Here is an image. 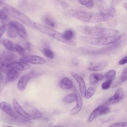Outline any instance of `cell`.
<instances>
[{"label":"cell","instance_id":"39","mask_svg":"<svg viewBox=\"0 0 127 127\" xmlns=\"http://www.w3.org/2000/svg\"><path fill=\"white\" fill-rule=\"evenodd\" d=\"M4 3H5V2L3 1L0 0V6H3L4 5Z\"/></svg>","mask_w":127,"mask_h":127},{"label":"cell","instance_id":"21","mask_svg":"<svg viewBox=\"0 0 127 127\" xmlns=\"http://www.w3.org/2000/svg\"><path fill=\"white\" fill-rule=\"evenodd\" d=\"M43 21L45 24L47 25L46 26L49 28L53 29V28H55L57 26V23L56 21L49 15L44 16Z\"/></svg>","mask_w":127,"mask_h":127},{"label":"cell","instance_id":"24","mask_svg":"<svg viewBox=\"0 0 127 127\" xmlns=\"http://www.w3.org/2000/svg\"><path fill=\"white\" fill-rule=\"evenodd\" d=\"M77 96L76 94H69L65 95L63 99V101L66 103H71L76 101Z\"/></svg>","mask_w":127,"mask_h":127},{"label":"cell","instance_id":"19","mask_svg":"<svg viewBox=\"0 0 127 127\" xmlns=\"http://www.w3.org/2000/svg\"><path fill=\"white\" fill-rule=\"evenodd\" d=\"M104 78V75L101 73H92L89 76V81L91 84L95 85Z\"/></svg>","mask_w":127,"mask_h":127},{"label":"cell","instance_id":"43","mask_svg":"<svg viewBox=\"0 0 127 127\" xmlns=\"http://www.w3.org/2000/svg\"></svg>","mask_w":127,"mask_h":127},{"label":"cell","instance_id":"14","mask_svg":"<svg viewBox=\"0 0 127 127\" xmlns=\"http://www.w3.org/2000/svg\"><path fill=\"white\" fill-rule=\"evenodd\" d=\"M77 96V99H76V105L70 111L69 113V115L70 116H74L75 115H77L78 113H79L82 107V104H83V101L81 97V96L79 94L77 93L76 94Z\"/></svg>","mask_w":127,"mask_h":127},{"label":"cell","instance_id":"11","mask_svg":"<svg viewBox=\"0 0 127 127\" xmlns=\"http://www.w3.org/2000/svg\"><path fill=\"white\" fill-rule=\"evenodd\" d=\"M16 30L17 34L22 39H25L27 38V31L22 24L16 20H11L9 23Z\"/></svg>","mask_w":127,"mask_h":127},{"label":"cell","instance_id":"34","mask_svg":"<svg viewBox=\"0 0 127 127\" xmlns=\"http://www.w3.org/2000/svg\"><path fill=\"white\" fill-rule=\"evenodd\" d=\"M7 27V25L5 23L3 24L0 26V40H1L3 35L6 31Z\"/></svg>","mask_w":127,"mask_h":127},{"label":"cell","instance_id":"29","mask_svg":"<svg viewBox=\"0 0 127 127\" xmlns=\"http://www.w3.org/2000/svg\"><path fill=\"white\" fill-rule=\"evenodd\" d=\"M95 92V88L93 86H90L86 90L84 97L86 99H89L91 98Z\"/></svg>","mask_w":127,"mask_h":127},{"label":"cell","instance_id":"40","mask_svg":"<svg viewBox=\"0 0 127 127\" xmlns=\"http://www.w3.org/2000/svg\"><path fill=\"white\" fill-rule=\"evenodd\" d=\"M127 2H126L123 3V6H124V7L126 9H127Z\"/></svg>","mask_w":127,"mask_h":127},{"label":"cell","instance_id":"41","mask_svg":"<svg viewBox=\"0 0 127 127\" xmlns=\"http://www.w3.org/2000/svg\"><path fill=\"white\" fill-rule=\"evenodd\" d=\"M1 61V55L0 54V62Z\"/></svg>","mask_w":127,"mask_h":127},{"label":"cell","instance_id":"2","mask_svg":"<svg viewBox=\"0 0 127 127\" xmlns=\"http://www.w3.org/2000/svg\"><path fill=\"white\" fill-rule=\"evenodd\" d=\"M76 29L81 33L89 37H101V36H113L117 35L119 31L111 28L95 27L87 25H78Z\"/></svg>","mask_w":127,"mask_h":127},{"label":"cell","instance_id":"1","mask_svg":"<svg viewBox=\"0 0 127 127\" xmlns=\"http://www.w3.org/2000/svg\"><path fill=\"white\" fill-rule=\"evenodd\" d=\"M68 13L70 16L77 19L89 23H100L112 19L113 15L109 13H96L70 9Z\"/></svg>","mask_w":127,"mask_h":127},{"label":"cell","instance_id":"20","mask_svg":"<svg viewBox=\"0 0 127 127\" xmlns=\"http://www.w3.org/2000/svg\"><path fill=\"white\" fill-rule=\"evenodd\" d=\"M108 62L106 61H103L99 64H96L95 65L90 66L87 68L88 70L93 71H99L104 70L108 65Z\"/></svg>","mask_w":127,"mask_h":127},{"label":"cell","instance_id":"9","mask_svg":"<svg viewBox=\"0 0 127 127\" xmlns=\"http://www.w3.org/2000/svg\"><path fill=\"white\" fill-rule=\"evenodd\" d=\"M20 61L32 64H43L47 62L45 59L37 55L25 56L20 58Z\"/></svg>","mask_w":127,"mask_h":127},{"label":"cell","instance_id":"10","mask_svg":"<svg viewBox=\"0 0 127 127\" xmlns=\"http://www.w3.org/2000/svg\"><path fill=\"white\" fill-rule=\"evenodd\" d=\"M124 91L122 88H118L113 96L110 97L106 101V105H111L115 104L120 102L124 98Z\"/></svg>","mask_w":127,"mask_h":127},{"label":"cell","instance_id":"17","mask_svg":"<svg viewBox=\"0 0 127 127\" xmlns=\"http://www.w3.org/2000/svg\"><path fill=\"white\" fill-rule=\"evenodd\" d=\"M59 86L63 89H70L73 87V82L69 78L64 77L60 81Z\"/></svg>","mask_w":127,"mask_h":127},{"label":"cell","instance_id":"26","mask_svg":"<svg viewBox=\"0 0 127 127\" xmlns=\"http://www.w3.org/2000/svg\"><path fill=\"white\" fill-rule=\"evenodd\" d=\"M29 115L34 119H40L43 117V115L41 112L36 108H33L30 112Z\"/></svg>","mask_w":127,"mask_h":127},{"label":"cell","instance_id":"12","mask_svg":"<svg viewBox=\"0 0 127 127\" xmlns=\"http://www.w3.org/2000/svg\"><path fill=\"white\" fill-rule=\"evenodd\" d=\"M69 73L77 82V83L78 85L79 92L80 93L81 96L82 97H84L85 93V91L86 90V84H85L84 80L81 77V76H80L79 74H78L77 73H76L73 71H70Z\"/></svg>","mask_w":127,"mask_h":127},{"label":"cell","instance_id":"33","mask_svg":"<svg viewBox=\"0 0 127 127\" xmlns=\"http://www.w3.org/2000/svg\"><path fill=\"white\" fill-rule=\"evenodd\" d=\"M127 123L125 122H120L113 124L107 127H126Z\"/></svg>","mask_w":127,"mask_h":127},{"label":"cell","instance_id":"18","mask_svg":"<svg viewBox=\"0 0 127 127\" xmlns=\"http://www.w3.org/2000/svg\"><path fill=\"white\" fill-rule=\"evenodd\" d=\"M0 42L8 51L11 52L15 51V45L11 40L6 38H2L1 39Z\"/></svg>","mask_w":127,"mask_h":127},{"label":"cell","instance_id":"13","mask_svg":"<svg viewBox=\"0 0 127 127\" xmlns=\"http://www.w3.org/2000/svg\"><path fill=\"white\" fill-rule=\"evenodd\" d=\"M8 65L12 69L18 71L27 70L31 67V65L29 64L21 62H13L10 64H8Z\"/></svg>","mask_w":127,"mask_h":127},{"label":"cell","instance_id":"7","mask_svg":"<svg viewBox=\"0 0 127 127\" xmlns=\"http://www.w3.org/2000/svg\"><path fill=\"white\" fill-rule=\"evenodd\" d=\"M110 111V108L106 105H101L98 106L90 114L87 120V122H92L97 117L108 114Z\"/></svg>","mask_w":127,"mask_h":127},{"label":"cell","instance_id":"16","mask_svg":"<svg viewBox=\"0 0 127 127\" xmlns=\"http://www.w3.org/2000/svg\"><path fill=\"white\" fill-rule=\"evenodd\" d=\"M15 58V55L9 51H5L1 55V61L6 64H10L13 62Z\"/></svg>","mask_w":127,"mask_h":127},{"label":"cell","instance_id":"35","mask_svg":"<svg viewBox=\"0 0 127 127\" xmlns=\"http://www.w3.org/2000/svg\"><path fill=\"white\" fill-rule=\"evenodd\" d=\"M127 67H125L123 70L121 75V80L122 82H125L127 80Z\"/></svg>","mask_w":127,"mask_h":127},{"label":"cell","instance_id":"3","mask_svg":"<svg viewBox=\"0 0 127 127\" xmlns=\"http://www.w3.org/2000/svg\"><path fill=\"white\" fill-rule=\"evenodd\" d=\"M122 36L117 35L113 36H101V37H89L80 36L79 39L82 42L90 45L96 46H105L113 44L118 42L121 38Z\"/></svg>","mask_w":127,"mask_h":127},{"label":"cell","instance_id":"30","mask_svg":"<svg viewBox=\"0 0 127 127\" xmlns=\"http://www.w3.org/2000/svg\"><path fill=\"white\" fill-rule=\"evenodd\" d=\"M15 51L22 57L26 56L24 49L19 44L15 45Z\"/></svg>","mask_w":127,"mask_h":127},{"label":"cell","instance_id":"5","mask_svg":"<svg viewBox=\"0 0 127 127\" xmlns=\"http://www.w3.org/2000/svg\"><path fill=\"white\" fill-rule=\"evenodd\" d=\"M2 9L6 12L7 15L9 14L11 15L15 19L22 22L31 28H35L34 22L26 15L19 11L13 6L5 3L3 6Z\"/></svg>","mask_w":127,"mask_h":127},{"label":"cell","instance_id":"38","mask_svg":"<svg viewBox=\"0 0 127 127\" xmlns=\"http://www.w3.org/2000/svg\"><path fill=\"white\" fill-rule=\"evenodd\" d=\"M25 48L28 50H30L31 44L29 42H27L25 43Z\"/></svg>","mask_w":127,"mask_h":127},{"label":"cell","instance_id":"37","mask_svg":"<svg viewBox=\"0 0 127 127\" xmlns=\"http://www.w3.org/2000/svg\"><path fill=\"white\" fill-rule=\"evenodd\" d=\"M127 63V57L126 56L119 62V64L120 65H124V64H125Z\"/></svg>","mask_w":127,"mask_h":127},{"label":"cell","instance_id":"4","mask_svg":"<svg viewBox=\"0 0 127 127\" xmlns=\"http://www.w3.org/2000/svg\"><path fill=\"white\" fill-rule=\"evenodd\" d=\"M34 26L35 28L38 29L42 33H44L45 35H47V36L51 37L53 39H54L55 40H56L58 41H60L69 46H75L76 45V43L73 40H66L64 38L63 34L52 28L47 27L46 25H43L38 22H34Z\"/></svg>","mask_w":127,"mask_h":127},{"label":"cell","instance_id":"8","mask_svg":"<svg viewBox=\"0 0 127 127\" xmlns=\"http://www.w3.org/2000/svg\"><path fill=\"white\" fill-rule=\"evenodd\" d=\"M12 105L14 111L16 113L23 119L27 120L28 121L34 120L29 113L26 112L21 106L19 104L18 101L15 98H13L12 100Z\"/></svg>","mask_w":127,"mask_h":127},{"label":"cell","instance_id":"31","mask_svg":"<svg viewBox=\"0 0 127 127\" xmlns=\"http://www.w3.org/2000/svg\"><path fill=\"white\" fill-rule=\"evenodd\" d=\"M78 2L81 4L84 5L88 8H92L94 4L93 0H79Z\"/></svg>","mask_w":127,"mask_h":127},{"label":"cell","instance_id":"25","mask_svg":"<svg viewBox=\"0 0 127 127\" xmlns=\"http://www.w3.org/2000/svg\"><path fill=\"white\" fill-rule=\"evenodd\" d=\"M63 34L64 38L67 41H72L74 36V32L71 29H67Z\"/></svg>","mask_w":127,"mask_h":127},{"label":"cell","instance_id":"15","mask_svg":"<svg viewBox=\"0 0 127 127\" xmlns=\"http://www.w3.org/2000/svg\"><path fill=\"white\" fill-rule=\"evenodd\" d=\"M30 79L31 78L28 74L22 75L20 78V79H19L17 82V88L20 91L24 90L25 89L26 86L27 85Z\"/></svg>","mask_w":127,"mask_h":127},{"label":"cell","instance_id":"23","mask_svg":"<svg viewBox=\"0 0 127 127\" xmlns=\"http://www.w3.org/2000/svg\"><path fill=\"white\" fill-rule=\"evenodd\" d=\"M6 31H7V35L9 38H14L16 37L18 35L15 29L13 26L9 25V24L7 27Z\"/></svg>","mask_w":127,"mask_h":127},{"label":"cell","instance_id":"6","mask_svg":"<svg viewBox=\"0 0 127 127\" xmlns=\"http://www.w3.org/2000/svg\"><path fill=\"white\" fill-rule=\"evenodd\" d=\"M0 109L4 113L12 118L15 120L23 123H27L30 122V121L26 120L18 116L14 111L11 105L5 101H1L0 102Z\"/></svg>","mask_w":127,"mask_h":127},{"label":"cell","instance_id":"28","mask_svg":"<svg viewBox=\"0 0 127 127\" xmlns=\"http://www.w3.org/2000/svg\"><path fill=\"white\" fill-rule=\"evenodd\" d=\"M41 52L45 57H46L49 59H53L54 57V52L49 48H44L41 50Z\"/></svg>","mask_w":127,"mask_h":127},{"label":"cell","instance_id":"27","mask_svg":"<svg viewBox=\"0 0 127 127\" xmlns=\"http://www.w3.org/2000/svg\"><path fill=\"white\" fill-rule=\"evenodd\" d=\"M116 75V71L114 69L110 70L105 73L104 75V78L107 80H113L115 78Z\"/></svg>","mask_w":127,"mask_h":127},{"label":"cell","instance_id":"22","mask_svg":"<svg viewBox=\"0 0 127 127\" xmlns=\"http://www.w3.org/2000/svg\"><path fill=\"white\" fill-rule=\"evenodd\" d=\"M19 75V73L18 71L14 69H12L10 72L6 74V80L7 82H11L16 79Z\"/></svg>","mask_w":127,"mask_h":127},{"label":"cell","instance_id":"36","mask_svg":"<svg viewBox=\"0 0 127 127\" xmlns=\"http://www.w3.org/2000/svg\"><path fill=\"white\" fill-rule=\"evenodd\" d=\"M7 17V14L6 12L2 8L0 9V19L4 20Z\"/></svg>","mask_w":127,"mask_h":127},{"label":"cell","instance_id":"32","mask_svg":"<svg viewBox=\"0 0 127 127\" xmlns=\"http://www.w3.org/2000/svg\"><path fill=\"white\" fill-rule=\"evenodd\" d=\"M113 81L111 80H107L101 84V88L103 90H106L109 89Z\"/></svg>","mask_w":127,"mask_h":127},{"label":"cell","instance_id":"42","mask_svg":"<svg viewBox=\"0 0 127 127\" xmlns=\"http://www.w3.org/2000/svg\"><path fill=\"white\" fill-rule=\"evenodd\" d=\"M6 127H12V126H7Z\"/></svg>","mask_w":127,"mask_h":127}]
</instances>
